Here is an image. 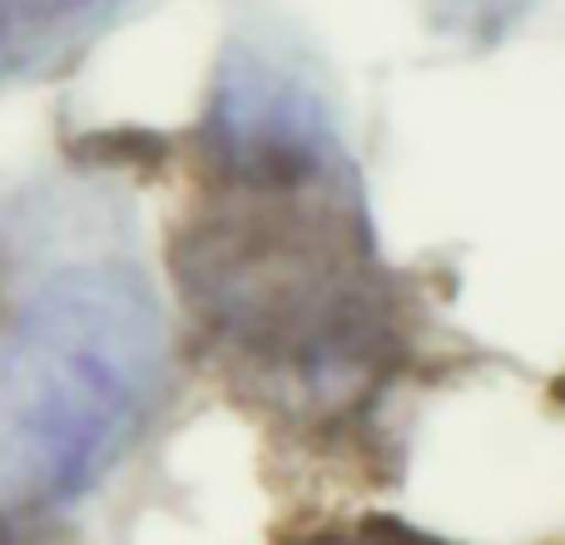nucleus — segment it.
Returning a JSON list of instances; mask_svg holds the SVG:
<instances>
[{
    "label": "nucleus",
    "instance_id": "nucleus-1",
    "mask_svg": "<svg viewBox=\"0 0 565 545\" xmlns=\"http://www.w3.org/2000/svg\"><path fill=\"white\" fill-rule=\"evenodd\" d=\"M164 372V318L125 264L65 268L0 352V516L79 496L125 451Z\"/></svg>",
    "mask_w": 565,
    "mask_h": 545
},
{
    "label": "nucleus",
    "instance_id": "nucleus-3",
    "mask_svg": "<svg viewBox=\"0 0 565 545\" xmlns=\"http://www.w3.org/2000/svg\"><path fill=\"white\" fill-rule=\"evenodd\" d=\"M75 6H85V0H0V65H6L10 45H15L35 20H55Z\"/></svg>",
    "mask_w": 565,
    "mask_h": 545
},
{
    "label": "nucleus",
    "instance_id": "nucleus-2",
    "mask_svg": "<svg viewBox=\"0 0 565 545\" xmlns=\"http://www.w3.org/2000/svg\"><path fill=\"white\" fill-rule=\"evenodd\" d=\"M274 199L204 218L184 244V282L199 312L248 357L288 372H342L362 352V272L322 218Z\"/></svg>",
    "mask_w": 565,
    "mask_h": 545
}]
</instances>
